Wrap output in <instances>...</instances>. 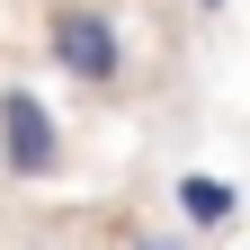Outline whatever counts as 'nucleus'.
I'll use <instances>...</instances> for the list:
<instances>
[{"label": "nucleus", "mask_w": 250, "mask_h": 250, "mask_svg": "<svg viewBox=\"0 0 250 250\" xmlns=\"http://www.w3.org/2000/svg\"><path fill=\"white\" fill-rule=\"evenodd\" d=\"M170 197H179V224H188V232H232V224H241V188L214 179V170H179Z\"/></svg>", "instance_id": "nucleus-3"}, {"label": "nucleus", "mask_w": 250, "mask_h": 250, "mask_svg": "<svg viewBox=\"0 0 250 250\" xmlns=\"http://www.w3.org/2000/svg\"><path fill=\"white\" fill-rule=\"evenodd\" d=\"M197 9H206V18H214V9H232V0H197Z\"/></svg>", "instance_id": "nucleus-5"}, {"label": "nucleus", "mask_w": 250, "mask_h": 250, "mask_svg": "<svg viewBox=\"0 0 250 250\" xmlns=\"http://www.w3.org/2000/svg\"><path fill=\"white\" fill-rule=\"evenodd\" d=\"M45 62L72 89H116L125 81V27L99 9V0H54L45 18Z\"/></svg>", "instance_id": "nucleus-1"}, {"label": "nucleus", "mask_w": 250, "mask_h": 250, "mask_svg": "<svg viewBox=\"0 0 250 250\" xmlns=\"http://www.w3.org/2000/svg\"><path fill=\"white\" fill-rule=\"evenodd\" d=\"M134 250H188V241H170V232H134Z\"/></svg>", "instance_id": "nucleus-4"}, {"label": "nucleus", "mask_w": 250, "mask_h": 250, "mask_svg": "<svg viewBox=\"0 0 250 250\" xmlns=\"http://www.w3.org/2000/svg\"><path fill=\"white\" fill-rule=\"evenodd\" d=\"M62 161H72V143H62L54 107L27 81H9V89H0V179L36 188V179H62Z\"/></svg>", "instance_id": "nucleus-2"}]
</instances>
